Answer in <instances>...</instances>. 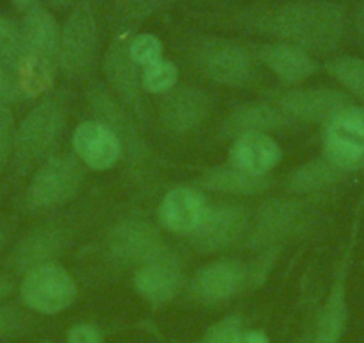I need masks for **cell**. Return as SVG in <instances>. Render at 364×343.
<instances>
[{"label":"cell","instance_id":"1","mask_svg":"<svg viewBox=\"0 0 364 343\" xmlns=\"http://www.w3.org/2000/svg\"><path fill=\"white\" fill-rule=\"evenodd\" d=\"M257 27L282 43L314 54H328L343 38L345 8L328 0L289 2L259 16Z\"/></svg>","mask_w":364,"mask_h":343},{"label":"cell","instance_id":"2","mask_svg":"<svg viewBox=\"0 0 364 343\" xmlns=\"http://www.w3.org/2000/svg\"><path fill=\"white\" fill-rule=\"evenodd\" d=\"M65 125L66 110L55 99L41 100L22 118L13 139L11 167L16 176H26L31 168L52 156Z\"/></svg>","mask_w":364,"mask_h":343},{"label":"cell","instance_id":"3","mask_svg":"<svg viewBox=\"0 0 364 343\" xmlns=\"http://www.w3.org/2000/svg\"><path fill=\"white\" fill-rule=\"evenodd\" d=\"M84 174L73 156H50L34 172L23 195L29 211H43L72 201L82 188Z\"/></svg>","mask_w":364,"mask_h":343},{"label":"cell","instance_id":"4","mask_svg":"<svg viewBox=\"0 0 364 343\" xmlns=\"http://www.w3.org/2000/svg\"><path fill=\"white\" fill-rule=\"evenodd\" d=\"M99 56V27L87 2L72 9L61 29L59 66L72 77H86L93 72Z\"/></svg>","mask_w":364,"mask_h":343},{"label":"cell","instance_id":"5","mask_svg":"<svg viewBox=\"0 0 364 343\" xmlns=\"http://www.w3.org/2000/svg\"><path fill=\"white\" fill-rule=\"evenodd\" d=\"M323 159L343 174L364 168L363 106L350 104L325 124Z\"/></svg>","mask_w":364,"mask_h":343},{"label":"cell","instance_id":"6","mask_svg":"<svg viewBox=\"0 0 364 343\" xmlns=\"http://www.w3.org/2000/svg\"><path fill=\"white\" fill-rule=\"evenodd\" d=\"M195 59L209 80L230 88H241L255 75L254 54L237 41L213 38L197 48Z\"/></svg>","mask_w":364,"mask_h":343},{"label":"cell","instance_id":"7","mask_svg":"<svg viewBox=\"0 0 364 343\" xmlns=\"http://www.w3.org/2000/svg\"><path fill=\"white\" fill-rule=\"evenodd\" d=\"M20 297L22 302L36 313L55 315L72 306L77 297V285L58 263L45 265L23 275Z\"/></svg>","mask_w":364,"mask_h":343},{"label":"cell","instance_id":"8","mask_svg":"<svg viewBox=\"0 0 364 343\" xmlns=\"http://www.w3.org/2000/svg\"><path fill=\"white\" fill-rule=\"evenodd\" d=\"M248 231V213L232 202L205 206L197 229L190 234L191 245L200 252H220L232 247Z\"/></svg>","mask_w":364,"mask_h":343},{"label":"cell","instance_id":"9","mask_svg":"<svg viewBox=\"0 0 364 343\" xmlns=\"http://www.w3.org/2000/svg\"><path fill=\"white\" fill-rule=\"evenodd\" d=\"M304 206L296 201L272 199L259 208L248 236V247L272 250L296 233L304 222Z\"/></svg>","mask_w":364,"mask_h":343},{"label":"cell","instance_id":"10","mask_svg":"<svg viewBox=\"0 0 364 343\" xmlns=\"http://www.w3.org/2000/svg\"><path fill=\"white\" fill-rule=\"evenodd\" d=\"M277 106L291 120L327 124L331 118L346 106H350V95L334 88H295L281 92L277 97Z\"/></svg>","mask_w":364,"mask_h":343},{"label":"cell","instance_id":"11","mask_svg":"<svg viewBox=\"0 0 364 343\" xmlns=\"http://www.w3.org/2000/svg\"><path fill=\"white\" fill-rule=\"evenodd\" d=\"M107 248L114 261L122 265H143L163 250L159 231L139 218L118 222L107 236Z\"/></svg>","mask_w":364,"mask_h":343},{"label":"cell","instance_id":"12","mask_svg":"<svg viewBox=\"0 0 364 343\" xmlns=\"http://www.w3.org/2000/svg\"><path fill=\"white\" fill-rule=\"evenodd\" d=\"M91 111L95 113V120L109 127L120 139L124 154H127L129 161L141 164L145 161L146 147L141 139L138 125L132 122V118L125 113L117 99L102 86H97L87 95Z\"/></svg>","mask_w":364,"mask_h":343},{"label":"cell","instance_id":"13","mask_svg":"<svg viewBox=\"0 0 364 343\" xmlns=\"http://www.w3.org/2000/svg\"><path fill=\"white\" fill-rule=\"evenodd\" d=\"M211 110V99L204 90L190 84L175 86L164 93L161 102V122L173 134H186L197 129Z\"/></svg>","mask_w":364,"mask_h":343},{"label":"cell","instance_id":"14","mask_svg":"<svg viewBox=\"0 0 364 343\" xmlns=\"http://www.w3.org/2000/svg\"><path fill=\"white\" fill-rule=\"evenodd\" d=\"M66 245L61 227L45 226L27 233L9 254L8 267L15 274L26 275L34 268L55 263Z\"/></svg>","mask_w":364,"mask_h":343},{"label":"cell","instance_id":"15","mask_svg":"<svg viewBox=\"0 0 364 343\" xmlns=\"http://www.w3.org/2000/svg\"><path fill=\"white\" fill-rule=\"evenodd\" d=\"M129 41L117 38L104 56V72L107 83L118 100L127 104L132 111L141 113V72L129 54Z\"/></svg>","mask_w":364,"mask_h":343},{"label":"cell","instance_id":"16","mask_svg":"<svg viewBox=\"0 0 364 343\" xmlns=\"http://www.w3.org/2000/svg\"><path fill=\"white\" fill-rule=\"evenodd\" d=\"M72 143L77 157L93 170H109L124 156V149L117 134L97 120H87L77 125Z\"/></svg>","mask_w":364,"mask_h":343},{"label":"cell","instance_id":"17","mask_svg":"<svg viewBox=\"0 0 364 343\" xmlns=\"http://www.w3.org/2000/svg\"><path fill=\"white\" fill-rule=\"evenodd\" d=\"M139 295L152 304H163L173 299L182 286V270L173 255L163 248L154 258L139 265L134 278Z\"/></svg>","mask_w":364,"mask_h":343},{"label":"cell","instance_id":"18","mask_svg":"<svg viewBox=\"0 0 364 343\" xmlns=\"http://www.w3.org/2000/svg\"><path fill=\"white\" fill-rule=\"evenodd\" d=\"M250 270L241 261L216 260L202 267L193 279V292L208 302H220L236 295L248 283Z\"/></svg>","mask_w":364,"mask_h":343},{"label":"cell","instance_id":"19","mask_svg":"<svg viewBox=\"0 0 364 343\" xmlns=\"http://www.w3.org/2000/svg\"><path fill=\"white\" fill-rule=\"evenodd\" d=\"M20 31L27 54L54 66L59 65L61 27L58 26V20L50 11H47L43 6L34 4L23 15Z\"/></svg>","mask_w":364,"mask_h":343},{"label":"cell","instance_id":"20","mask_svg":"<svg viewBox=\"0 0 364 343\" xmlns=\"http://www.w3.org/2000/svg\"><path fill=\"white\" fill-rule=\"evenodd\" d=\"M291 122L277 104L250 102L230 111L223 120L222 132L232 139L245 134H269L288 127Z\"/></svg>","mask_w":364,"mask_h":343},{"label":"cell","instance_id":"21","mask_svg":"<svg viewBox=\"0 0 364 343\" xmlns=\"http://www.w3.org/2000/svg\"><path fill=\"white\" fill-rule=\"evenodd\" d=\"M282 157L281 147L269 134H245L234 139L229 150L230 167L252 176H268Z\"/></svg>","mask_w":364,"mask_h":343},{"label":"cell","instance_id":"22","mask_svg":"<svg viewBox=\"0 0 364 343\" xmlns=\"http://www.w3.org/2000/svg\"><path fill=\"white\" fill-rule=\"evenodd\" d=\"M205 206L208 204H205L204 197L193 188H173L164 195L163 202H161V222L171 233L190 236L197 229L205 211Z\"/></svg>","mask_w":364,"mask_h":343},{"label":"cell","instance_id":"23","mask_svg":"<svg viewBox=\"0 0 364 343\" xmlns=\"http://www.w3.org/2000/svg\"><path fill=\"white\" fill-rule=\"evenodd\" d=\"M259 58L272 70L273 75L288 84L302 83L316 72V63L309 52L282 41L264 45L259 52Z\"/></svg>","mask_w":364,"mask_h":343},{"label":"cell","instance_id":"24","mask_svg":"<svg viewBox=\"0 0 364 343\" xmlns=\"http://www.w3.org/2000/svg\"><path fill=\"white\" fill-rule=\"evenodd\" d=\"M341 176V170L332 167L323 157H318V159L307 161V163L296 167L286 177V188L296 195L318 194V191H323L339 183Z\"/></svg>","mask_w":364,"mask_h":343},{"label":"cell","instance_id":"25","mask_svg":"<svg viewBox=\"0 0 364 343\" xmlns=\"http://www.w3.org/2000/svg\"><path fill=\"white\" fill-rule=\"evenodd\" d=\"M204 188L227 195H255L266 190L268 176H252L243 170L230 167H218L208 170L200 181Z\"/></svg>","mask_w":364,"mask_h":343},{"label":"cell","instance_id":"26","mask_svg":"<svg viewBox=\"0 0 364 343\" xmlns=\"http://www.w3.org/2000/svg\"><path fill=\"white\" fill-rule=\"evenodd\" d=\"M325 70L353 99L360 100L364 107V59L355 56H339L328 59L325 63Z\"/></svg>","mask_w":364,"mask_h":343},{"label":"cell","instance_id":"27","mask_svg":"<svg viewBox=\"0 0 364 343\" xmlns=\"http://www.w3.org/2000/svg\"><path fill=\"white\" fill-rule=\"evenodd\" d=\"M26 56L20 26L0 15V65L13 75Z\"/></svg>","mask_w":364,"mask_h":343},{"label":"cell","instance_id":"28","mask_svg":"<svg viewBox=\"0 0 364 343\" xmlns=\"http://www.w3.org/2000/svg\"><path fill=\"white\" fill-rule=\"evenodd\" d=\"M178 79V70L168 59H159L141 70L143 92L149 93H168L175 88Z\"/></svg>","mask_w":364,"mask_h":343},{"label":"cell","instance_id":"29","mask_svg":"<svg viewBox=\"0 0 364 343\" xmlns=\"http://www.w3.org/2000/svg\"><path fill=\"white\" fill-rule=\"evenodd\" d=\"M129 54L138 66H149L163 59V43L154 34H138L129 41Z\"/></svg>","mask_w":364,"mask_h":343},{"label":"cell","instance_id":"30","mask_svg":"<svg viewBox=\"0 0 364 343\" xmlns=\"http://www.w3.org/2000/svg\"><path fill=\"white\" fill-rule=\"evenodd\" d=\"M15 117L11 104H0V176L13 157V139H15Z\"/></svg>","mask_w":364,"mask_h":343},{"label":"cell","instance_id":"31","mask_svg":"<svg viewBox=\"0 0 364 343\" xmlns=\"http://www.w3.org/2000/svg\"><path fill=\"white\" fill-rule=\"evenodd\" d=\"M166 0H114L117 11L124 19L141 20L152 15Z\"/></svg>","mask_w":364,"mask_h":343},{"label":"cell","instance_id":"32","mask_svg":"<svg viewBox=\"0 0 364 343\" xmlns=\"http://www.w3.org/2000/svg\"><path fill=\"white\" fill-rule=\"evenodd\" d=\"M241 332V320L237 317H227L216 322L204 338L198 343H232L234 338Z\"/></svg>","mask_w":364,"mask_h":343},{"label":"cell","instance_id":"33","mask_svg":"<svg viewBox=\"0 0 364 343\" xmlns=\"http://www.w3.org/2000/svg\"><path fill=\"white\" fill-rule=\"evenodd\" d=\"M18 90H16L15 79L11 73L0 65V104H13L18 100Z\"/></svg>","mask_w":364,"mask_h":343},{"label":"cell","instance_id":"34","mask_svg":"<svg viewBox=\"0 0 364 343\" xmlns=\"http://www.w3.org/2000/svg\"><path fill=\"white\" fill-rule=\"evenodd\" d=\"M68 343H102V338L93 325L79 324L68 332Z\"/></svg>","mask_w":364,"mask_h":343},{"label":"cell","instance_id":"35","mask_svg":"<svg viewBox=\"0 0 364 343\" xmlns=\"http://www.w3.org/2000/svg\"><path fill=\"white\" fill-rule=\"evenodd\" d=\"M18 322L20 317L15 310L0 306V338L8 334V332L15 331L18 327Z\"/></svg>","mask_w":364,"mask_h":343},{"label":"cell","instance_id":"36","mask_svg":"<svg viewBox=\"0 0 364 343\" xmlns=\"http://www.w3.org/2000/svg\"><path fill=\"white\" fill-rule=\"evenodd\" d=\"M232 343H269V342L262 332L248 331V332H240V334L234 338Z\"/></svg>","mask_w":364,"mask_h":343},{"label":"cell","instance_id":"37","mask_svg":"<svg viewBox=\"0 0 364 343\" xmlns=\"http://www.w3.org/2000/svg\"><path fill=\"white\" fill-rule=\"evenodd\" d=\"M13 288H15V285H13L11 279L8 275H0V302L11 295Z\"/></svg>","mask_w":364,"mask_h":343},{"label":"cell","instance_id":"38","mask_svg":"<svg viewBox=\"0 0 364 343\" xmlns=\"http://www.w3.org/2000/svg\"><path fill=\"white\" fill-rule=\"evenodd\" d=\"M355 29L357 33L360 34V36L364 38V2L360 4L359 11H357V16H355Z\"/></svg>","mask_w":364,"mask_h":343},{"label":"cell","instance_id":"39","mask_svg":"<svg viewBox=\"0 0 364 343\" xmlns=\"http://www.w3.org/2000/svg\"><path fill=\"white\" fill-rule=\"evenodd\" d=\"M11 2L15 4L16 9H22V11H27V9L36 4V0H11Z\"/></svg>","mask_w":364,"mask_h":343},{"label":"cell","instance_id":"40","mask_svg":"<svg viewBox=\"0 0 364 343\" xmlns=\"http://www.w3.org/2000/svg\"><path fill=\"white\" fill-rule=\"evenodd\" d=\"M6 241H8V231H6V227H0V252L4 248Z\"/></svg>","mask_w":364,"mask_h":343},{"label":"cell","instance_id":"41","mask_svg":"<svg viewBox=\"0 0 364 343\" xmlns=\"http://www.w3.org/2000/svg\"><path fill=\"white\" fill-rule=\"evenodd\" d=\"M52 4L58 6V8H66V6H70L73 2V0H50Z\"/></svg>","mask_w":364,"mask_h":343},{"label":"cell","instance_id":"42","mask_svg":"<svg viewBox=\"0 0 364 343\" xmlns=\"http://www.w3.org/2000/svg\"><path fill=\"white\" fill-rule=\"evenodd\" d=\"M43 343H52V342H43Z\"/></svg>","mask_w":364,"mask_h":343}]
</instances>
